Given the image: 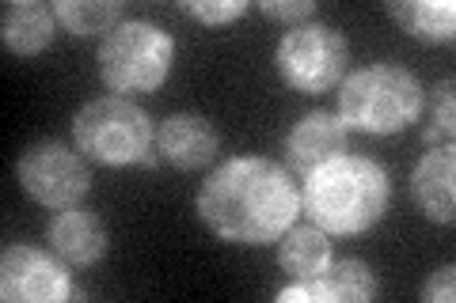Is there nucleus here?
I'll use <instances>...</instances> for the list:
<instances>
[{"mask_svg": "<svg viewBox=\"0 0 456 303\" xmlns=\"http://www.w3.org/2000/svg\"><path fill=\"white\" fill-rule=\"evenodd\" d=\"M263 8V16H270V20H281V23H305L312 12H316V4L312 0H266V4H259Z\"/></svg>", "mask_w": 456, "mask_h": 303, "instance_id": "19", "label": "nucleus"}, {"mask_svg": "<svg viewBox=\"0 0 456 303\" xmlns=\"http://www.w3.org/2000/svg\"><path fill=\"white\" fill-rule=\"evenodd\" d=\"M53 251L73 266H95L107 254V227L92 209L69 205L50 220Z\"/></svg>", "mask_w": 456, "mask_h": 303, "instance_id": "13", "label": "nucleus"}, {"mask_svg": "<svg viewBox=\"0 0 456 303\" xmlns=\"http://www.w3.org/2000/svg\"><path fill=\"white\" fill-rule=\"evenodd\" d=\"M278 262L281 269L297 281H312L316 273L331 262V243H327V232H320L316 224L305 227H289L278 239Z\"/></svg>", "mask_w": 456, "mask_h": 303, "instance_id": "16", "label": "nucleus"}, {"mask_svg": "<svg viewBox=\"0 0 456 303\" xmlns=\"http://www.w3.org/2000/svg\"><path fill=\"white\" fill-rule=\"evenodd\" d=\"M198 216L213 235L240 247L278 243L301 212V194L289 171L263 155H236L221 163L198 190Z\"/></svg>", "mask_w": 456, "mask_h": 303, "instance_id": "1", "label": "nucleus"}, {"mask_svg": "<svg viewBox=\"0 0 456 303\" xmlns=\"http://www.w3.org/2000/svg\"><path fill=\"white\" fill-rule=\"evenodd\" d=\"M456 296V269L452 266H441L430 273V281L422 288V299L426 303H452Z\"/></svg>", "mask_w": 456, "mask_h": 303, "instance_id": "21", "label": "nucleus"}, {"mask_svg": "<svg viewBox=\"0 0 456 303\" xmlns=\"http://www.w3.org/2000/svg\"><path fill=\"white\" fill-rule=\"evenodd\" d=\"M53 8L42 0H8L0 12V38L20 57H35L53 42Z\"/></svg>", "mask_w": 456, "mask_h": 303, "instance_id": "14", "label": "nucleus"}, {"mask_svg": "<svg viewBox=\"0 0 456 303\" xmlns=\"http://www.w3.org/2000/svg\"><path fill=\"white\" fill-rule=\"evenodd\" d=\"M342 148H346V125L327 110L305 114V118L289 129V137H285V160H289V167L301 179H308L320 163L342 155Z\"/></svg>", "mask_w": 456, "mask_h": 303, "instance_id": "10", "label": "nucleus"}, {"mask_svg": "<svg viewBox=\"0 0 456 303\" xmlns=\"http://www.w3.org/2000/svg\"><path fill=\"white\" fill-rule=\"evenodd\" d=\"M0 296L8 303H61L73 296L69 269L38 247H8L0 254Z\"/></svg>", "mask_w": 456, "mask_h": 303, "instance_id": "8", "label": "nucleus"}, {"mask_svg": "<svg viewBox=\"0 0 456 303\" xmlns=\"http://www.w3.org/2000/svg\"><path fill=\"white\" fill-rule=\"evenodd\" d=\"M377 296V277L362 258H342V262H327L312 281L285 284L278 288V303L297 299H320V303H365Z\"/></svg>", "mask_w": 456, "mask_h": 303, "instance_id": "9", "label": "nucleus"}, {"mask_svg": "<svg viewBox=\"0 0 456 303\" xmlns=\"http://www.w3.org/2000/svg\"><path fill=\"white\" fill-rule=\"evenodd\" d=\"M350 46L335 27L327 23H297L281 35L274 65L281 72V80L301 95H320L327 88H335L338 76L346 72Z\"/></svg>", "mask_w": 456, "mask_h": 303, "instance_id": "6", "label": "nucleus"}, {"mask_svg": "<svg viewBox=\"0 0 456 303\" xmlns=\"http://www.w3.org/2000/svg\"><path fill=\"white\" fill-rule=\"evenodd\" d=\"M392 197L388 171L365 155H335L305 179L301 205L308 220L327 235H362L369 232Z\"/></svg>", "mask_w": 456, "mask_h": 303, "instance_id": "2", "label": "nucleus"}, {"mask_svg": "<svg viewBox=\"0 0 456 303\" xmlns=\"http://www.w3.org/2000/svg\"><path fill=\"white\" fill-rule=\"evenodd\" d=\"M422 140H426V144H437V140H441V133H437V129L430 125V129H426V133H422Z\"/></svg>", "mask_w": 456, "mask_h": 303, "instance_id": "22", "label": "nucleus"}, {"mask_svg": "<svg viewBox=\"0 0 456 303\" xmlns=\"http://www.w3.org/2000/svg\"><path fill=\"white\" fill-rule=\"evenodd\" d=\"M183 12H191L194 20H202L209 27H221V23H232L248 12L244 0H194V4H183Z\"/></svg>", "mask_w": 456, "mask_h": 303, "instance_id": "18", "label": "nucleus"}, {"mask_svg": "<svg viewBox=\"0 0 456 303\" xmlns=\"http://www.w3.org/2000/svg\"><path fill=\"white\" fill-rule=\"evenodd\" d=\"M452 88H456V80L452 76H445V80H441L437 84V95H434V129H437V133L441 137H452Z\"/></svg>", "mask_w": 456, "mask_h": 303, "instance_id": "20", "label": "nucleus"}, {"mask_svg": "<svg viewBox=\"0 0 456 303\" xmlns=\"http://www.w3.org/2000/svg\"><path fill=\"white\" fill-rule=\"evenodd\" d=\"M141 163H145V167H156V163H160V155H156V152H145V155H141Z\"/></svg>", "mask_w": 456, "mask_h": 303, "instance_id": "23", "label": "nucleus"}, {"mask_svg": "<svg viewBox=\"0 0 456 303\" xmlns=\"http://www.w3.org/2000/svg\"><path fill=\"white\" fill-rule=\"evenodd\" d=\"M156 152L179 171H198L217 155V129L202 114H171L156 129Z\"/></svg>", "mask_w": 456, "mask_h": 303, "instance_id": "12", "label": "nucleus"}, {"mask_svg": "<svg viewBox=\"0 0 456 303\" xmlns=\"http://www.w3.org/2000/svg\"><path fill=\"white\" fill-rule=\"evenodd\" d=\"M77 148L103 167L141 163L152 144V118L126 95H103L84 103L73 118Z\"/></svg>", "mask_w": 456, "mask_h": 303, "instance_id": "5", "label": "nucleus"}, {"mask_svg": "<svg viewBox=\"0 0 456 303\" xmlns=\"http://www.w3.org/2000/svg\"><path fill=\"white\" fill-rule=\"evenodd\" d=\"M422 114V84L411 68L399 65H369L342 80L338 88V118L346 129H362L373 137H388L419 122Z\"/></svg>", "mask_w": 456, "mask_h": 303, "instance_id": "3", "label": "nucleus"}, {"mask_svg": "<svg viewBox=\"0 0 456 303\" xmlns=\"http://www.w3.org/2000/svg\"><path fill=\"white\" fill-rule=\"evenodd\" d=\"M16 175L23 190L46 209L80 205L92 190V171L80 152H73L61 140H35L20 152Z\"/></svg>", "mask_w": 456, "mask_h": 303, "instance_id": "7", "label": "nucleus"}, {"mask_svg": "<svg viewBox=\"0 0 456 303\" xmlns=\"http://www.w3.org/2000/svg\"><path fill=\"white\" fill-rule=\"evenodd\" d=\"M388 16L403 27V35L419 42H452L456 35L452 0H392Z\"/></svg>", "mask_w": 456, "mask_h": 303, "instance_id": "15", "label": "nucleus"}, {"mask_svg": "<svg viewBox=\"0 0 456 303\" xmlns=\"http://www.w3.org/2000/svg\"><path fill=\"white\" fill-rule=\"evenodd\" d=\"M53 16L73 35H110L122 23V0H57Z\"/></svg>", "mask_w": 456, "mask_h": 303, "instance_id": "17", "label": "nucleus"}, {"mask_svg": "<svg viewBox=\"0 0 456 303\" xmlns=\"http://www.w3.org/2000/svg\"><path fill=\"white\" fill-rule=\"evenodd\" d=\"M175 42L149 20L118 23L99 42V80L110 92H156L171 72Z\"/></svg>", "mask_w": 456, "mask_h": 303, "instance_id": "4", "label": "nucleus"}, {"mask_svg": "<svg viewBox=\"0 0 456 303\" xmlns=\"http://www.w3.org/2000/svg\"><path fill=\"white\" fill-rule=\"evenodd\" d=\"M456 155H452V144L445 148H434L426 152L415 175H411V201L415 209L434 224H452V212H456Z\"/></svg>", "mask_w": 456, "mask_h": 303, "instance_id": "11", "label": "nucleus"}]
</instances>
